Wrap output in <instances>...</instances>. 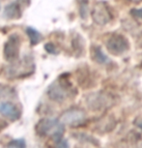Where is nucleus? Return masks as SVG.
<instances>
[{"mask_svg":"<svg viewBox=\"0 0 142 148\" xmlns=\"http://www.w3.org/2000/svg\"><path fill=\"white\" fill-rule=\"evenodd\" d=\"M35 131L41 136H51L54 140H58L62 138L64 127L60 120L44 118L36 124Z\"/></svg>","mask_w":142,"mask_h":148,"instance_id":"obj_1","label":"nucleus"},{"mask_svg":"<svg viewBox=\"0 0 142 148\" xmlns=\"http://www.w3.org/2000/svg\"><path fill=\"white\" fill-rule=\"evenodd\" d=\"M34 68L33 59L26 56L23 59L10 65L6 70V74L8 77L12 79H19V77H23L32 74L34 72Z\"/></svg>","mask_w":142,"mask_h":148,"instance_id":"obj_2","label":"nucleus"},{"mask_svg":"<svg viewBox=\"0 0 142 148\" xmlns=\"http://www.w3.org/2000/svg\"><path fill=\"white\" fill-rule=\"evenodd\" d=\"M72 88L71 84L67 80H56L49 86L47 94L51 100L55 102H63L72 95Z\"/></svg>","mask_w":142,"mask_h":148,"instance_id":"obj_3","label":"nucleus"},{"mask_svg":"<svg viewBox=\"0 0 142 148\" xmlns=\"http://www.w3.org/2000/svg\"><path fill=\"white\" fill-rule=\"evenodd\" d=\"M86 120V114L79 108H70L62 113L60 116V122L63 125L70 127H79Z\"/></svg>","mask_w":142,"mask_h":148,"instance_id":"obj_4","label":"nucleus"},{"mask_svg":"<svg viewBox=\"0 0 142 148\" xmlns=\"http://www.w3.org/2000/svg\"><path fill=\"white\" fill-rule=\"evenodd\" d=\"M106 47L112 54L119 55L124 53L129 49V43L124 36L119 34H114L108 39Z\"/></svg>","mask_w":142,"mask_h":148,"instance_id":"obj_5","label":"nucleus"},{"mask_svg":"<svg viewBox=\"0 0 142 148\" xmlns=\"http://www.w3.org/2000/svg\"><path fill=\"white\" fill-rule=\"evenodd\" d=\"M19 55V38L12 35L4 45V57L7 61H16Z\"/></svg>","mask_w":142,"mask_h":148,"instance_id":"obj_6","label":"nucleus"},{"mask_svg":"<svg viewBox=\"0 0 142 148\" xmlns=\"http://www.w3.org/2000/svg\"><path fill=\"white\" fill-rule=\"evenodd\" d=\"M92 16L94 21L100 25H104L111 19L110 11L104 2H98L95 5Z\"/></svg>","mask_w":142,"mask_h":148,"instance_id":"obj_7","label":"nucleus"},{"mask_svg":"<svg viewBox=\"0 0 142 148\" xmlns=\"http://www.w3.org/2000/svg\"><path fill=\"white\" fill-rule=\"evenodd\" d=\"M109 97L102 93L92 94L87 98V104L92 110H101L109 105Z\"/></svg>","mask_w":142,"mask_h":148,"instance_id":"obj_8","label":"nucleus"},{"mask_svg":"<svg viewBox=\"0 0 142 148\" xmlns=\"http://www.w3.org/2000/svg\"><path fill=\"white\" fill-rule=\"evenodd\" d=\"M0 114L10 120H18L20 117V111L15 105L8 102L0 103Z\"/></svg>","mask_w":142,"mask_h":148,"instance_id":"obj_9","label":"nucleus"},{"mask_svg":"<svg viewBox=\"0 0 142 148\" xmlns=\"http://www.w3.org/2000/svg\"><path fill=\"white\" fill-rule=\"evenodd\" d=\"M4 15L8 18L11 19H18L21 16V8L18 2H13L5 7Z\"/></svg>","mask_w":142,"mask_h":148,"instance_id":"obj_10","label":"nucleus"},{"mask_svg":"<svg viewBox=\"0 0 142 148\" xmlns=\"http://www.w3.org/2000/svg\"><path fill=\"white\" fill-rule=\"evenodd\" d=\"M26 33H27V36L29 37L30 43H31L32 46L40 43L42 36L37 30H35L34 28H32V27H28V28L26 29Z\"/></svg>","mask_w":142,"mask_h":148,"instance_id":"obj_11","label":"nucleus"},{"mask_svg":"<svg viewBox=\"0 0 142 148\" xmlns=\"http://www.w3.org/2000/svg\"><path fill=\"white\" fill-rule=\"evenodd\" d=\"M94 59L98 61L100 63H105L108 62V59L102 52L100 51V49H96L94 51Z\"/></svg>","mask_w":142,"mask_h":148,"instance_id":"obj_12","label":"nucleus"},{"mask_svg":"<svg viewBox=\"0 0 142 148\" xmlns=\"http://www.w3.org/2000/svg\"><path fill=\"white\" fill-rule=\"evenodd\" d=\"M7 148H26L25 141L23 139H15L8 144Z\"/></svg>","mask_w":142,"mask_h":148,"instance_id":"obj_13","label":"nucleus"},{"mask_svg":"<svg viewBox=\"0 0 142 148\" xmlns=\"http://www.w3.org/2000/svg\"><path fill=\"white\" fill-rule=\"evenodd\" d=\"M130 13H132V16L136 21H142V8L141 9H132Z\"/></svg>","mask_w":142,"mask_h":148,"instance_id":"obj_14","label":"nucleus"},{"mask_svg":"<svg viewBox=\"0 0 142 148\" xmlns=\"http://www.w3.org/2000/svg\"><path fill=\"white\" fill-rule=\"evenodd\" d=\"M88 2L87 0H85V2H82L81 5H80V14H81L82 18H85L86 16V11L88 10Z\"/></svg>","mask_w":142,"mask_h":148,"instance_id":"obj_15","label":"nucleus"},{"mask_svg":"<svg viewBox=\"0 0 142 148\" xmlns=\"http://www.w3.org/2000/svg\"><path fill=\"white\" fill-rule=\"evenodd\" d=\"M55 142H56V148H69V145L67 143V141L62 138L55 140Z\"/></svg>","mask_w":142,"mask_h":148,"instance_id":"obj_16","label":"nucleus"},{"mask_svg":"<svg viewBox=\"0 0 142 148\" xmlns=\"http://www.w3.org/2000/svg\"><path fill=\"white\" fill-rule=\"evenodd\" d=\"M44 47H46V51L47 52H49V53H56V47H54V45L53 44H51V43H47L46 46H44Z\"/></svg>","mask_w":142,"mask_h":148,"instance_id":"obj_17","label":"nucleus"},{"mask_svg":"<svg viewBox=\"0 0 142 148\" xmlns=\"http://www.w3.org/2000/svg\"><path fill=\"white\" fill-rule=\"evenodd\" d=\"M135 124H136V126H137L138 128H140V129L142 130V119H138V120H136Z\"/></svg>","mask_w":142,"mask_h":148,"instance_id":"obj_18","label":"nucleus"},{"mask_svg":"<svg viewBox=\"0 0 142 148\" xmlns=\"http://www.w3.org/2000/svg\"><path fill=\"white\" fill-rule=\"evenodd\" d=\"M130 1H132V2H139V1H141V0H130Z\"/></svg>","mask_w":142,"mask_h":148,"instance_id":"obj_19","label":"nucleus"}]
</instances>
